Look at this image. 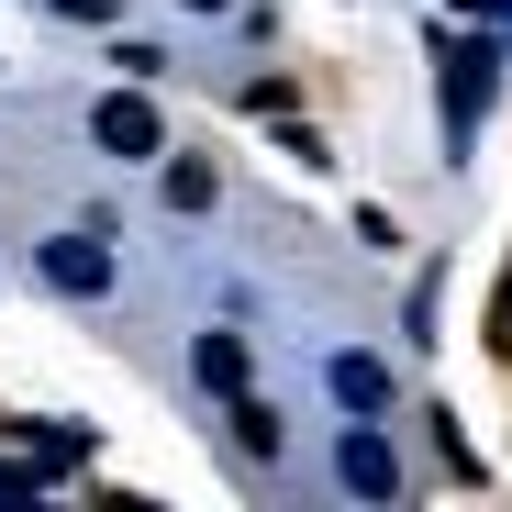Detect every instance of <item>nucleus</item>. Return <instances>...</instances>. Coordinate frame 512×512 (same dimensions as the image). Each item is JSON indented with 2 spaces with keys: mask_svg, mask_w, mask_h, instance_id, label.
<instances>
[{
  "mask_svg": "<svg viewBox=\"0 0 512 512\" xmlns=\"http://www.w3.org/2000/svg\"><path fill=\"white\" fill-rule=\"evenodd\" d=\"M490 78H501V45H446V134H479V112H490Z\"/></svg>",
  "mask_w": 512,
  "mask_h": 512,
  "instance_id": "f257e3e1",
  "label": "nucleus"
},
{
  "mask_svg": "<svg viewBox=\"0 0 512 512\" xmlns=\"http://www.w3.org/2000/svg\"><path fill=\"white\" fill-rule=\"evenodd\" d=\"M90 145H101V156H156V145H167V123H156V101H145V90H112V101L90 112Z\"/></svg>",
  "mask_w": 512,
  "mask_h": 512,
  "instance_id": "f03ea898",
  "label": "nucleus"
},
{
  "mask_svg": "<svg viewBox=\"0 0 512 512\" xmlns=\"http://www.w3.org/2000/svg\"><path fill=\"white\" fill-rule=\"evenodd\" d=\"M45 279L101 301V290H112V234H101V223H90V234H56V245H45Z\"/></svg>",
  "mask_w": 512,
  "mask_h": 512,
  "instance_id": "7ed1b4c3",
  "label": "nucleus"
},
{
  "mask_svg": "<svg viewBox=\"0 0 512 512\" xmlns=\"http://www.w3.org/2000/svg\"><path fill=\"white\" fill-rule=\"evenodd\" d=\"M334 479L368 490V501H390V490H401V457L379 446V423H346V446H334Z\"/></svg>",
  "mask_w": 512,
  "mask_h": 512,
  "instance_id": "20e7f679",
  "label": "nucleus"
},
{
  "mask_svg": "<svg viewBox=\"0 0 512 512\" xmlns=\"http://www.w3.org/2000/svg\"><path fill=\"white\" fill-rule=\"evenodd\" d=\"M323 379H334V401H346V412H379V401H390V368H379V357H334Z\"/></svg>",
  "mask_w": 512,
  "mask_h": 512,
  "instance_id": "39448f33",
  "label": "nucleus"
},
{
  "mask_svg": "<svg viewBox=\"0 0 512 512\" xmlns=\"http://www.w3.org/2000/svg\"><path fill=\"white\" fill-rule=\"evenodd\" d=\"M201 390H245V334H201Z\"/></svg>",
  "mask_w": 512,
  "mask_h": 512,
  "instance_id": "423d86ee",
  "label": "nucleus"
},
{
  "mask_svg": "<svg viewBox=\"0 0 512 512\" xmlns=\"http://www.w3.org/2000/svg\"><path fill=\"white\" fill-rule=\"evenodd\" d=\"M167 212H212V167L201 156H167Z\"/></svg>",
  "mask_w": 512,
  "mask_h": 512,
  "instance_id": "0eeeda50",
  "label": "nucleus"
},
{
  "mask_svg": "<svg viewBox=\"0 0 512 512\" xmlns=\"http://www.w3.org/2000/svg\"><path fill=\"white\" fill-rule=\"evenodd\" d=\"M234 446H245V457H279V412L245 401V390H234Z\"/></svg>",
  "mask_w": 512,
  "mask_h": 512,
  "instance_id": "6e6552de",
  "label": "nucleus"
},
{
  "mask_svg": "<svg viewBox=\"0 0 512 512\" xmlns=\"http://www.w3.org/2000/svg\"><path fill=\"white\" fill-rule=\"evenodd\" d=\"M56 12H67V23H112V0H56Z\"/></svg>",
  "mask_w": 512,
  "mask_h": 512,
  "instance_id": "1a4fd4ad",
  "label": "nucleus"
},
{
  "mask_svg": "<svg viewBox=\"0 0 512 512\" xmlns=\"http://www.w3.org/2000/svg\"><path fill=\"white\" fill-rule=\"evenodd\" d=\"M190 12H223V0H190Z\"/></svg>",
  "mask_w": 512,
  "mask_h": 512,
  "instance_id": "9d476101",
  "label": "nucleus"
}]
</instances>
